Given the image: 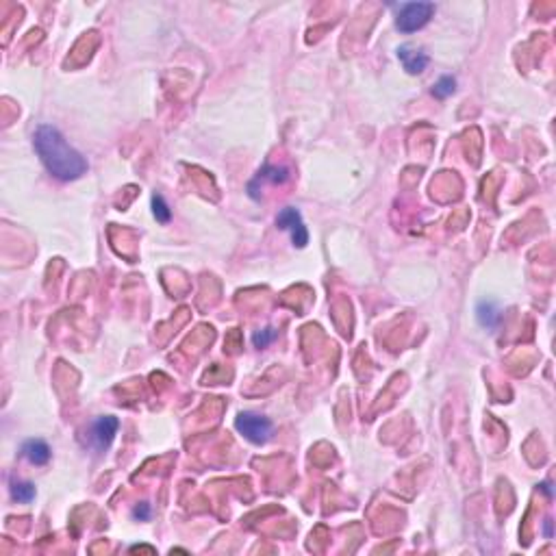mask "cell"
Returning a JSON list of instances; mask_svg holds the SVG:
<instances>
[{"label":"cell","mask_w":556,"mask_h":556,"mask_svg":"<svg viewBox=\"0 0 556 556\" xmlns=\"http://www.w3.org/2000/svg\"><path fill=\"white\" fill-rule=\"evenodd\" d=\"M118 428H120V419L113 417V415H103V417H96L89 428H87V441L89 446L96 450V452H105L109 450V446L113 443L115 435H118Z\"/></svg>","instance_id":"obj_4"},{"label":"cell","mask_w":556,"mask_h":556,"mask_svg":"<svg viewBox=\"0 0 556 556\" xmlns=\"http://www.w3.org/2000/svg\"><path fill=\"white\" fill-rule=\"evenodd\" d=\"M235 428H237L239 435H244L250 443H255V446H263L274 433L272 419L265 415H259V413H252V411H241L235 417Z\"/></svg>","instance_id":"obj_2"},{"label":"cell","mask_w":556,"mask_h":556,"mask_svg":"<svg viewBox=\"0 0 556 556\" xmlns=\"http://www.w3.org/2000/svg\"><path fill=\"white\" fill-rule=\"evenodd\" d=\"M276 331L274 328H265V331H259L252 335V343H255V348H267L274 339H276Z\"/></svg>","instance_id":"obj_13"},{"label":"cell","mask_w":556,"mask_h":556,"mask_svg":"<svg viewBox=\"0 0 556 556\" xmlns=\"http://www.w3.org/2000/svg\"><path fill=\"white\" fill-rule=\"evenodd\" d=\"M153 215L159 224H168L172 220V209L165 202V198L161 194H155L153 196Z\"/></svg>","instance_id":"obj_11"},{"label":"cell","mask_w":556,"mask_h":556,"mask_svg":"<svg viewBox=\"0 0 556 556\" xmlns=\"http://www.w3.org/2000/svg\"><path fill=\"white\" fill-rule=\"evenodd\" d=\"M11 498L15 502H22V504H29L35 500V485L33 483H18L13 480L11 483Z\"/></svg>","instance_id":"obj_10"},{"label":"cell","mask_w":556,"mask_h":556,"mask_svg":"<svg viewBox=\"0 0 556 556\" xmlns=\"http://www.w3.org/2000/svg\"><path fill=\"white\" fill-rule=\"evenodd\" d=\"M433 13H435L433 3H404V5H400L396 27L402 33H415L431 22Z\"/></svg>","instance_id":"obj_3"},{"label":"cell","mask_w":556,"mask_h":556,"mask_svg":"<svg viewBox=\"0 0 556 556\" xmlns=\"http://www.w3.org/2000/svg\"><path fill=\"white\" fill-rule=\"evenodd\" d=\"M289 179V170L287 168H278V165H272V163H265L259 172H257V176L255 179L250 181V185H248V189H252V187H257L259 183H285Z\"/></svg>","instance_id":"obj_9"},{"label":"cell","mask_w":556,"mask_h":556,"mask_svg":"<svg viewBox=\"0 0 556 556\" xmlns=\"http://www.w3.org/2000/svg\"><path fill=\"white\" fill-rule=\"evenodd\" d=\"M33 148L44 163V168L55 176L57 181L70 183L79 181L87 172V161L77 148L61 135V131L53 124H39L33 133Z\"/></svg>","instance_id":"obj_1"},{"label":"cell","mask_w":556,"mask_h":556,"mask_svg":"<svg viewBox=\"0 0 556 556\" xmlns=\"http://www.w3.org/2000/svg\"><path fill=\"white\" fill-rule=\"evenodd\" d=\"M133 517H135V519H139V522H146V519H150V504H148V502H141V504H137V507L133 509Z\"/></svg>","instance_id":"obj_14"},{"label":"cell","mask_w":556,"mask_h":556,"mask_svg":"<svg viewBox=\"0 0 556 556\" xmlns=\"http://www.w3.org/2000/svg\"><path fill=\"white\" fill-rule=\"evenodd\" d=\"M398 59L402 61V68L409 74H422L426 70V65L431 63V57H428L424 50L413 48V46H400Z\"/></svg>","instance_id":"obj_6"},{"label":"cell","mask_w":556,"mask_h":556,"mask_svg":"<svg viewBox=\"0 0 556 556\" xmlns=\"http://www.w3.org/2000/svg\"><path fill=\"white\" fill-rule=\"evenodd\" d=\"M476 317H478L480 326L493 331V328H498L502 322V309L495 300H480L476 305Z\"/></svg>","instance_id":"obj_7"},{"label":"cell","mask_w":556,"mask_h":556,"mask_svg":"<svg viewBox=\"0 0 556 556\" xmlns=\"http://www.w3.org/2000/svg\"><path fill=\"white\" fill-rule=\"evenodd\" d=\"M276 226L281 231H289L291 233V241L296 248H305L309 244V231L305 222H302V215L296 207H285L281 213L276 215Z\"/></svg>","instance_id":"obj_5"},{"label":"cell","mask_w":556,"mask_h":556,"mask_svg":"<svg viewBox=\"0 0 556 556\" xmlns=\"http://www.w3.org/2000/svg\"><path fill=\"white\" fill-rule=\"evenodd\" d=\"M454 91H457V79L454 77H441L433 87V96H437V98H448Z\"/></svg>","instance_id":"obj_12"},{"label":"cell","mask_w":556,"mask_h":556,"mask_svg":"<svg viewBox=\"0 0 556 556\" xmlns=\"http://www.w3.org/2000/svg\"><path fill=\"white\" fill-rule=\"evenodd\" d=\"M50 446L44 439H29L22 446V457L29 459L33 465H46L50 461Z\"/></svg>","instance_id":"obj_8"}]
</instances>
